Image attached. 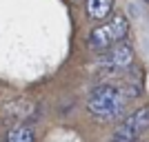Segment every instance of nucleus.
<instances>
[{"instance_id":"20e7f679","label":"nucleus","mask_w":149,"mask_h":142,"mask_svg":"<svg viewBox=\"0 0 149 142\" xmlns=\"http://www.w3.org/2000/svg\"><path fill=\"white\" fill-rule=\"evenodd\" d=\"M134 58H136V53H134V49H131V44H127L123 40V42L113 44L111 49H107L100 53L98 58V64L102 69H109V71H125V69H129L131 64H134Z\"/></svg>"},{"instance_id":"39448f33","label":"nucleus","mask_w":149,"mask_h":142,"mask_svg":"<svg viewBox=\"0 0 149 142\" xmlns=\"http://www.w3.org/2000/svg\"><path fill=\"white\" fill-rule=\"evenodd\" d=\"M85 9L91 20H105L113 11V0H87Z\"/></svg>"},{"instance_id":"f257e3e1","label":"nucleus","mask_w":149,"mask_h":142,"mask_svg":"<svg viewBox=\"0 0 149 142\" xmlns=\"http://www.w3.org/2000/svg\"><path fill=\"white\" fill-rule=\"evenodd\" d=\"M127 93L118 89L116 85L102 82V85L93 87L87 96V111L91 113L96 120L102 122H111L118 116L125 113V105H127Z\"/></svg>"},{"instance_id":"0eeeda50","label":"nucleus","mask_w":149,"mask_h":142,"mask_svg":"<svg viewBox=\"0 0 149 142\" xmlns=\"http://www.w3.org/2000/svg\"><path fill=\"white\" fill-rule=\"evenodd\" d=\"M145 2H147V5H149V0H145Z\"/></svg>"},{"instance_id":"f03ea898","label":"nucleus","mask_w":149,"mask_h":142,"mask_svg":"<svg viewBox=\"0 0 149 142\" xmlns=\"http://www.w3.org/2000/svg\"><path fill=\"white\" fill-rule=\"evenodd\" d=\"M127 36H129V20L125 18V13H113L107 22L98 25L89 33V47L102 53V51L111 49L113 44L123 42Z\"/></svg>"},{"instance_id":"423d86ee","label":"nucleus","mask_w":149,"mask_h":142,"mask_svg":"<svg viewBox=\"0 0 149 142\" xmlns=\"http://www.w3.org/2000/svg\"><path fill=\"white\" fill-rule=\"evenodd\" d=\"M7 142H36V131L29 124H18V127L9 129Z\"/></svg>"},{"instance_id":"7ed1b4c3","label":"nucleus","mask_w":149,"mask_h":142,"mask_svg":"<svg viewBox=\"0 0 149 142\" xmlns=\"http://www.w3.org/2000/svg\"><path fill=\"white\" fill-rule=\"evenodd\" d=\"M147 127H149V105H145L123 118V122L113 131V142H136Z\"/></svg>"}]
</instances>
